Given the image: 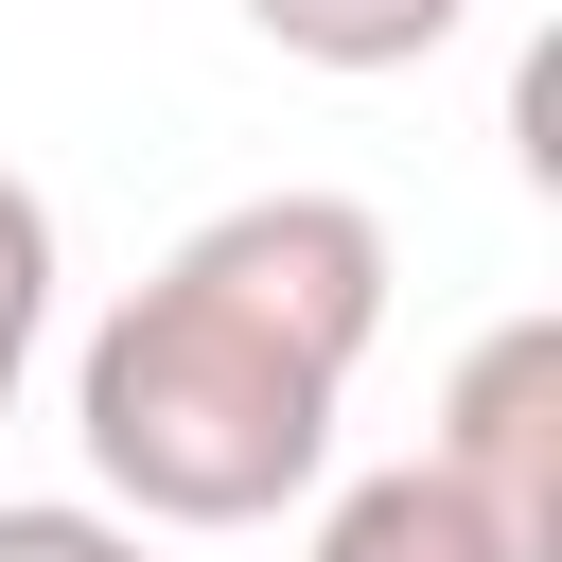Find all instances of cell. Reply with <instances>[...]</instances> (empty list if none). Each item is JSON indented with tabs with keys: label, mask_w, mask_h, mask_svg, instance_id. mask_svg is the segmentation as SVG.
<instances>
[{
	"label": "cell",
	"mask_w": 562,
	"mask_h": 562,
	"mask_svg": "<svg viewBox=\"0 0 562 562\" xmlns=\"http://www.w3.org/2000/svg\"><path fill=\"white\" fill-rule=\"evenodd\" d=\"M35 334H53V193L0 176V422H18V386H35Z\"/></svg>",
	"instance_id": "5"
},
{
	"label": "cell",
	"mask_w": 562,
	"mask_h": 562,
	"mask_svg": "<svg viewBox=\"0 0 562 562\" xmlns=\"http://www.w3.org/2000/svg\"><path fill=\"white\" fill-rule=\"evenodd\" d=\"M457 18H474V0H246V35H263V53L351 70V88H369V70H422Z\"/></svg>",
	"instance_id": "4"
},
{
	"label": "cell",
	"mask_w": 562,
	"mask_h": 562,
	"mask_svg": "<svg viewBox=\"0 0 562 562\" xmlns=\"http://www.w3.org/2000/svg\"><path fill=\"white\" fill-rule=\"evenodd\" d=\"M0 562H158V527H123V509H0Z\"/></svg>",
	"instance_id": "6"
},
{
	"label": "cell",
	"mask_w": 562,
	"mask_h": 562,
	"mask_svg": "<svg viewBox=\"0 0 562 562\" xmlns=\"http://www.w3.org/2000/svg\"><path fill=\"white\" fill-rule=\"evenodd\" d=\"M386 334L369 193H228L70 351V439L123 527H281L334 474V404Z\"/></svg>",
	"instance_id": "1"
},
{
	"label": "cell",
	"mask_w": 562,
	"mask_h": 562,
	"mask_svg": "<svg viewBox=\"0 0 562 562\" xmlns=\"http://www.w3.org/2000/svg\"><path fill=\"white\" fill-rule=\"evenodd\" d=\"M509 562H562V316H492L439 386V439H422Z\"/></svg>",
	"instance_id": "2"
},
{
	"label": "cell",
	"mask_w": 562,
	"mask_h": 562,
	"mask_svg": "<svg viewBox=\"0 0 562 562\" xmlns=\"http://www.w3.org/2000/svg\"><path fill=\"white\" fill-rule=\"evenodd\" d=\"M299 562H509V544H492V509H474L439 457H404V474H351Z\"/></svg>",
	"instance_id": "3"
}]
</instances>
